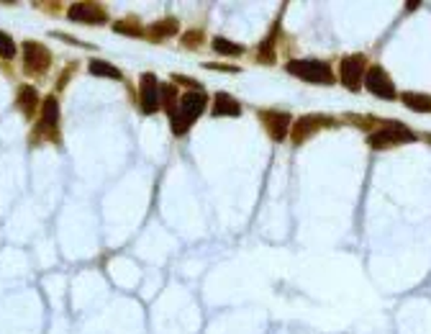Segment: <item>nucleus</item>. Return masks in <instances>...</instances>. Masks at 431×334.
Listing matches in <instances>:
<instances>
[{"label":"nucleus","mask_w":431,"mask_h":334,"mask_svg":"<svg viewBox=\"0 0 431 334\" xmlns=\"http://www.w3.org/2000/svg\"><path fill=\"white\" fill-rule=\"evenodd\" d=\"M206 111V96H203V90H192L188 96L180 98V103H177V111L172 116V134L183 136L188 129L192 126V121L200 119V113Z\"/></svg>","instance_id":"1"},{"label":"nucleus","mask_w":431,"mask_h":334,"mask_svg":"<svg viewBox=\"0 0 431 334\" xmlns=\"http://www.w3.org/2000/svg\"><path fill=\"white\" fill-rule=\"evenodd\" d=\"M287 72L293 78L313 82V85H334L336 82L334 70L321 59H293V62H287Z\"/></svg>","instance_id":"2"},{"label":"nucleus","mask_w":431,"mask_h":334,"mask_svg":"<svg viewBox=\"0 0 431 334\" xmlns=\"http://www.w3.org/2000/svg\"><path fill=\"white\" fill-rule=\"evenodd\" d=\"M368 142L375 150H385V147H393V144H400V142H416V134L408 126L398 124V121H383L380 129H375L370 134Z\"/></svg>","instance_id":"3"},{"label":"nucleus","mask_w":431,"mask_h":334,"mask_svg":"<svg viewBox=\"0 0 431 334\" xmlns=\"http://www.w3.org/2000/svg\"><path fill=\"white\" fill-rule=\"evenodd\" d=\"M365 72H368V62L362 55L344 57L342 64H339V78L349 90H359V85L365 82Z\"/></svg>","instance_id":"4"},{"label":"nucleus","mask_w":431,"mask_h":334,"mask_svg":"<svg viewBox=\"0 0 431 334\" xmlns=\"http://www.w3.org/2000/svg\"><path fill=\"white\" fill-rule=\"evenodd\" d=\"M52 64V55L49 49L39 41H26L24 44V70L29 75H44Z\"/></svg>","instance_id":"5"},{"label":"nucleus","mask_w":431,"mask_h":334,"mask_svg":"<svg viewBox=\"0 0 431 334\" xmlns=\"http://www.w3.org/2000/svg\"><path fill=\"white\" fill-rule=\"evenodd\" d=\"M365 88L377 98H385V101H393L395 98V85H393V80L388 78V72L375 64V67H370L365 72Z\"/></svg>","instance_id":"6"},{"label":"nucleus","mask_w":431,"mask_h":334,"mask_svg":"<svg viewBox=\"0 0 431 334\" xmlns=\"http://www.w3.org/2000/svg\"><path fill=\"white\" fill-rule=\"evenodd\" d=\"M139 88H142V111L146 116H152L154 111H160L162 106V85L160 80L154 78L152 72H144L139 80Z\"/></svg>","instance_id":"7"},{"label":"nucleus","mask_w":431,"mask_h":334,"mask_svg":"<svg viewBox=\"0 0 431 334\" xmlns=\"http://www.w3.org/2000/svg\"><path fill=\"white\" fill-rule=\"evenodd\" d=\"M67 16L72 21H80V24H105L108 21L105 8L103 6H96V3H75V6H70Z\"/></svg>","instance_id":"8"},{"label":"nucleus","mask_w":431,"mask_h":334,"mask_svg":"<svg viewBox=\"0 0 431 334\" xmlns=\"http://www.w3.org/2000/svg\"><path fill=\"white\" fill-rule=\"evenodd\" d=\"M334 119H324V116H303L293 124V142L303 144L308 136H313L321 126H334Z\"/></svg>","instance_id":"9"},{"label":"nucleus","mask_w":431,"mask_h":334,"mask_svg":"<svg viewBox=\"0 0 431 334\" xmlns=\"http://www.w3.org/2000/svg\"><path fill=\"white\" fill-rule=\"evenodd\" d=\"M259 119H262L264 129H267V134L272 136V139H285L287 131H290V116L282 111H262L259 113Z\"/></svg>","instance_id":"10"},{"label":"nucleus","mask_w":431,"mask_h":334,"mask_svg":"<svg viewBox=\"0 0 431 334\" xmlns=\"http://www.w3.org/2000/svg\"><path fill=\"white\" fill-rule=\"evenodd\" d=\"M59 124V103H56L54 96H49L44 103H41V121H39V129L41 134H52Z\"/></svg>","instance_id":"11"},{"label":"nucleus","mask_w":431,"mask_h":334,"mask_svg":"<svg viewBox=\"0 0 431 334\" xmlns=\"http://www.w3.org/2000/svg\"><path fill=\"white\" fill-rule=\"evenodd\" d=\"M213 116H241L239 101H234L229 93H216L213 98Z\"/></svg>","instance_id":"12"},{"label":"nucleus","mask_w":431,"mask_h":334,"mask_svg":"<svg viewBox=\"0 0 431 334\" xmlns=\"http://www.w3.org/2000/svg\"><path fill=\"white\" fill-rule=\"evenodd\" d=\"M18 108L24 111L26 119H31L33 113H36V106H39V96H36V90L31 85H21L18 88V98H16Z\"/></svg>","instance_id":"13"},{"label":"nucleus","mask_w":431,"mask_h":334,"mask_svg":"<svg viewBox=\"0 0 431 334\" xmlns=\"http://www.w3.org/2000/svg\"><path fill=\"white\" fill-rule=\"evenodd\" d=\"M175 34H177V18H162V21L149 26V39L154 41H162L167 39V36H175Z\"/></svg>","instance_id":"14"},{"label":"nucleus","mask_w":431,"mask_h":334,"mask_svg":"<svg viewBox=\"0 0 431 334\" xmlns=\"http://www.w3.org/2000/svg\"><path fill=\"white\" fill-rule=\"evenodd\" d=\"M400 101H403L411 111H421V113L431 111V96H421V93H403Z\"/></svg>","instance_id":"15"},{"label":"nucleus","mask_w":431,"mask_h":334,"mask_svg":"<svg viewBox=\"0 0 431 334\" xmlns=\"http://www.w3.org/2000/svg\"><path fill=\"white\" fill-rule=\"evenodd\" d=\"M90 75H98V78L121 80V70H116L113 64L103 62V59H93V62H90Z\"/></svg>","instance_id":"16"},{"label":"nucleus","mask_w":431,"mask_h":334,"mask_svg":"<svg viewBox=\"0 0 431 334\" xmlns=\"http://www.w3.org/2000/svg\"><path fill=\"white\" fill-rule=\"evenodd\" d=\"M213 52L226 55V57H239L241 52H244V47H241V44H234V41H229V39H224V36H216L213 39Z\"/></svg>","instance_id":"17"},{"label":"nucleus","mask_w":431,"mask_h":334,"mask_svg":"<svg viewBox=\"0 0 431 334\" xmlns=\"http://www.w3.org/2000/svg\"><path fill=\"white\" fill-rule=\"evenodd\" d=\"M162 106H165V111H167L169 119H172L177 111V88L175 85H162Z\"/></svg>","instance_id":"18"},{"label":"nucleus","mask_w":431,"mask_h":334,"mask_svg":"<svg viewBox=\"0 0 431 334\" xmlns=\"http://www.w3.org/2000/svg\"><path fill=\"white\" fill-rule=\"evenodd\" d=\"M113 29L119 34H128V36H142L144 34V29L139 26V21L136 18H123V21H116L113 24Z\"/></svg>","instance_id":"19"},{"label":"nucleus","mask_w":431,"mask_h":334,"mask_svg":"<svg viewBox=\"0 0 431 334\" xmlns=\"http://www.w3.org/2000/svg\"><path fill=\"white\" fill-rule=\"evenodd\" d=\"M0 57L3 59H13L16 57V44H13V39H10L8 34L0 31Z\"/></svg>","instance_id":"20"},{"label":"nucleus","mask_w":431,"mask_h":334,"mask_svg":"<svg viewBox=\"0 0 431 334\" xmlns=\"http://www.w3.org/2000/svg\"><path fill=\"white\" fill-rule=\"evenodd\" d=\"M200 44H203V31H188L183 36V47L185 49H192V47H200Z\"/></svg>","instance_id":"21"},{"label":"nucleus","mask_w":431,"mask_h":334,"mask_svg":"<svg viewBox=\"0 0 431 334\" xmlns=\"http://www.w3.org/2000/svg\"><path fill=\"white\" fill-rule=\"evenodd\" d=\"M172 80H175V85H188V88H192V90H195V93H198V90H200V82H198V80L183 78V75H175V78H172Z\"/></svg>","instance_id":"22"},{"label":"nucleus","mask_w":431,"mask_h":334,"mask_svg":"<svg viewBox=\"0 0 431 334\" xmlns=\"http://www.w3.org/2000/svg\"><path fill=\"white\" fill-rule=\"evenodd\" d=\"M206 70H218V72H239V67H232V64H206Z\"/></svg>","instance_id":"23"},{"label":"nucleus","mask_w":431,"mask_h":334,"mask_svg":"<svg viewBox=\"0 0 431 334\" xmlns=\"http://www.w3.org/2000/svg\"><path fill=\"white\" fill-rule=\"evenodd\" d=\"M426 139H429V142H431V136H426Z\"/></svg>","instance_id":"24"}]
</instances>
